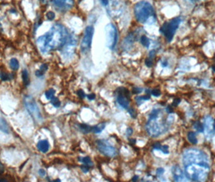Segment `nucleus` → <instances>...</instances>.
Returning <instances> with one entry per match:
<instances>
[{
  "mask_svg": "<svg viewBox=\"0 0 215 182\" xmlns=\"http://www.w3.org/2000/svg\"><path fill=\"white\" fill-rule=\"evenodd\" d=\"M104 128H105V123H100V124H98L97 125H95V126L92 127V131L94 133L99 134L102 132Z\"/></svg>",
  "mask_w": 215,
  "mask_h": 182,
  "instance_id": "nucleus-19",
  "label": "nucleus"
},
{
  "mask_svg": "<svg viewBox=\"0 0 215 182\" xmlns=\"http://www.w3.org/2000/svg\"><path fill=\"white\" fill-rule=\"evenodd\" d=\"M160 151H162L164 154H168L169 153V151H168V147L167 146V145H162L161 146V148H160Z\"/></svg>",
  "mask_w": 215,
  "mask_h": 182,
  "instance_id": "nucleus-32",
  "label": "nucleus"
},
{
  "mask_svg": "<svg viewBox=\"0 0 215 182\" xmlns=\"http://www.w3.org/2000/svg\"><path fill=\"white\" fill-rule=\"evenodd\" d=\"M149 55H150V58H153V57H155V50H151V51L150 52Z\"/></svg>",
  "mask_w": 215,
  "mask_h": 182,
  "instance_id": "nucleus-45",
  "label": "nucleus"
},
{
  "mask_svg": "<svg viewBox=\"0 0 215 182\" xmlns=\"http://www.w3.org/2000/svg\"><path fill=\"white\" fill-rule=\"evenodd\" d=\"M203 126H204V132L207 138L212 137L215 132V122L214 118L210 116L205 117Z\"/></svg>",
  "mask_w": 215,
  "mask_h": 182,
  "instance_id": "nucleus-12",
  "label": "nucleus"
},
{
  "mask_svg": "<svg viewBox=\"0 0 215 182\" xmlns=\"http://www.w3.org/2000/svg\"><path fill=\"white\" fill-rule=\"evenodd\" d=\"M77 93H78V95H79V97L82 98V99H83V98H84L85 95H85L84 92H83V90H79V91H78V92H77Z\"/></svg>",
  "mask_w": 215,
  "mask_h": 182,
  "instance_id": "nucleus-35",
  "label": "nucleus"
},
{
  "mask_svg": "<svg viewBox=\"0 0 215 182\" xmlns=\"http://www.w3.org/2000/svg\"><path fill=\"white\" fill-rule=\"evenodd\" d=\"M0 78H1V79L3 80V81H7V80H9V79H11L8 74L5 73V72H1V73H0Z\"/></svg>",
  "mask_w": 215,
  "mask_h": 182,
  "instance_id": "nucleus-29",
  "label": "nucleus"
},
{
  "mask_svg": "<svg viewBox=\"0 0 215 182\" xmlns=\"http://www.w3.org/2000/svg\"><path fill=\"white\" fill-rule=\"evenodd\" d=\"M150 96L149 95H145V96H138V97L136 98L137 102L138 103V104H141V102L140 101H148L150 100Z\"/></svg>",
  "mask_w": 215,
  "mask_h": 182,
  "instance_id": "nucleus-28",
  "label": "nucleus"
},
{
  "mask_svg": "<svg viewBox=\"0 0 215 182\" xmlns=\"http://www.w3.org/2000/svg\"><path fill=\"white\" fill-rule=\"evenodd\" d=\"M77 44V39L74 35H69V37L65 44L63 46V53L64 55L66 57H70L73 54L74 49L75 48V46Z\"/></svg>",
  "mask_w": 215,
  "mask_h": 182,
  "instance_id": "nucleus-11",
  "label": "nucleus"
},
{
  "mask_svg": "<svg viewBox=\"0 0 215 182\" xmlns=\"http://www.w3.org/2000/svg\"><path fill=\"white\" fill-rule=\"evenodd\" d=\"M37 149L42 153H46L49 149V143L48 140H41L37 143Z\"/></svg>",
  "mask_w": 215,
  "mask_h": 182,
  "instance_id": "nucleus-15",
  "label": "nucleus"
},
{
  "mask_svg": "<svg viewBox=\"0 0 215 182\" xmlns=\"http://www.w3.org/2000/svg\"><path fill=\"white\" fill-rule=\"evenodd\" d=\"M135 18L142 24H154L156 20V16L153 6L148 2L142 1L134 6Z\"/></svg>",
  "mask_w": 215,
  "mask_h": 182,
  "instance_id": "nucleus-4",
  "label": "nucleus"
},
{
  "mask_svg": "<svg viewBox=\"0 0 215 182\" xmlns=\"http://www.w3.org/2000/svg\"><path fill=\"white\" fill-rule=\"evenodd\" d=\"M10 66L14 71H17L19 67V63L16 58H11L10 60Z\"/></svg>",
  "mask_w": 215,
  "mask_h": 182,
  "instance_id": "nucleus-21",
  "label": "nucleus"
},
{
  "mask_svg": "<svg viewBox=\"0 0 215 182\" xmlns=\"http://www.w3.org/2000/svg\"><path fill=\"white\" fill-rule=\"evenodd\" d=\"M167 128L168 123L162 116L161 109H153L149 115V119L146 125L147 134L151 137H158L167 131Z\"/></svg>",
  "mask_w": 215,
  "mask_h": 182,
  "instance_id": "nucleus-3",
  "label": "nucleus"
},
{
  "mask_svg": "<svg viewBox=\"0 0 215 182\" xmlns=\"http://www.w3.org/2000/svg\"><path fill=\"white\" fill-rule=\"evenodd\" d=\"M180 23H181V19L180 17H176L169 22L164 23V25L161 26L160 33L165 37V38L168 42H171L172 41L176 31L180 26Z\"/></svg>",
  "mask_w": 215,
  "mask_h": 182,
  "instance_id": "nucleus-5",
  "label": "nucleus"
},
{
  "mask_svg": "<svg viewBox=\"0 0 215 182\" xmlns=\"http://www.w3.org/2000/svg\"><path fill=\"white\" fill-rule=\"evenodd\" d=\"M3 171H4V169H3V166L2 163H0V174L3 173Z\"/></svg>",
  "mask_w": 215,
  "mask_h": 182,
  "instance_id": "nucleus-48",
  "label": "nucleus"
},
{
  "mask_svg": "<svg viewBox=\"0 0 215 182\" xmlns=\"http://www.w3.org/2000/svg\"><path fill=\"white\" fill-rule=\"evenodd\" d=\"M82 160V163H83V164L88 166V167H90V166L92 167V166H93V163H92V160H91L89 157H87H87H83L82 160Z\"/></svg>",
  "mask_w": 215,
  "mask_h": 182,
  "instance_id": "nucleus-26",
  "label": "nucleus"
},
{
  "mask_svg": "<svg viewBox=\"0 0 215 182\" xmlns=\"http://www.w3.org/2000/svg\"><path fill=\"white\" fill-rule=\"evenodd\" d=\"M129 113H130V115L132 116V117H136V113L133 112V109H129Z\"/></svg>",
  "mask_w": 215,
  "mask_h": 182,
  "instance_id": "nucleus-43",
  "label": "nucleus"
},
{
  "mask_svg": "<svg viewBox=\"0 0 215 182\" xmlns=\"http://www.w3.org/2000/svg\"><path fill=\"white\" fill-rule=\"evenodd\" d=\"M47 70H48V66H47L46 64H43V65L41 66V68L36 71V75L38 77L42 76L46 72Z\"/></svg>",
  "mask_w": 215,
  "mask_h": 182,
  "instance_id": "nucleus-20",
  "label": "nucleus"
},
{
  "mask_svg": "<svg viewBox=\"0 0 215 182\" xmlns=\"http://www.w3.org/2000/svg\"><path fill=\"white\" fill-rule=\"evenodd\" d=\"M194 128L196 129V131L197 132H204V126H203V124L201 123L200 122H196L194 123L193 125Z\"/></svg>",
  "mask_w": 215,
  "mask_h": 182,
  "instance_id": "nucleus-23",
  "label": "nucleus"
},
{
  "mask_svg": "<svg viewBox=\"0 0 215 182\" xmlns=\"http://www.w3.org/2000/svg\"><path fill=\"white\" fill-rule=\"evenodd\" d=\"M161 65H162L163 67H166V66H167V65H168V62H167V60H164V61H162Z\"/></svg>",
  "mask_w": 215,
  "mask_h": 182,
  "instance_id": "nucleus-39",
  "label": "nucleus"
},
{
  "mask_svg": "<svg viewBox=\"0 0 215 182\" xmlns=\"http://www.w3.org/2000/svg\"><path fill=\"white\" fill-rule=\"evenodd\" d=\"M142 92V88H140V87H134L133 89V93L134 94H139V93H141Z\"/></svg>",
  "mask_w": 215,
  "mask_h": 182,
  "instance_id": "nucleus-34",
  "label": "nucleus"
},
{
  "mask_svg": "<svg viewBox=\"0 0 215 182\" xmlns=\"http://www.w3.org/2000/svg\"><path fill=\"white\" fill-rule=\"evenodd\" d=\"M213 71H214L215 72V65L213 66Z\"/></svg>",
  "mask_w": 215,
  "mask_h": 182,
  "instance_id": "nucleus-51",
  "label": "nucleus"
},
{
  "mask_svg": "<svg viewBox=\"0 0 215 182\" xmlns=\"http://www.w3.org/2000/svg\"><path fill=\"white\" fill-rule=\"evenodd\" d=\"M161 146L162 145L159 142H156V143L153 145V148H154V150H160Z\"/></svg>",
  "mask_w": 215,
  "mask_h": 182,
  "instance_id": "nucleus-37",
  "label": "nucleus"
},
{
  "mask_svg": "<svg viewBox=\"0 0 215 182\" xmlns=\"http://www.w3.org/2000/svg\"><path fill=\"white\" fill-rule=\"evenodd\" d=\"M55 95V90L54 89H49L45 92V97L48 100H51L52 98L54 97Z\"/></svg>",
  "mask_w": 215,
  "mask_h": 182,
  "instance_id": "nucleus-25",
  "label": "nucleus"
},
{
  "mask_svg": "<svg viewBox=\"0 0 215 182\" xmlns=\"http://www.w3.org/2000/svg\"><path fill=\"white\" fill-rule=\"evenodd\" d=\"M46 17L49 20H53V19L55 18V14L54 13L53 11H49V12L46 14Z\"/></svg>",
  "mask_w": 215,
  "mask_h": 182,
  "instance_id": "nucleus-31",
  "label": "nucleus"
},
{
  "mask_svg": "<svg viewBox=\"0 0 215 182\" xmlns=\"http://www.w3.org/2000/svg\"><path fill=\"white\" fill-rule=\"evenodd\" d=\"M22 79H23V82L25 84V86H28L30 84V79H29V76H28V72L26 70H24L22 72Z\"/></svg>",
  "mask_w": 215,
  "mask_h": 182,
  "instance_id": "nucleus-18",
  "label": "nucleus"
},
{
  "mask_svg": "<svg viewBox=\"0 0 215 182\" xmlns=\"http://www.w3.org/2000/svg\"><path fill=\"white\" fill-rule=\"evenodd\" d=\"M172 174L176 181H187L188 180L180 166L176 165L172 168Z\"/></svg>",
  "mask_w": 215,
  "mask_h": 182,
  "instance_id": "nucleus-14",
  "label": "nucleus"
},
{
  "mask_svg": "<svg viewBox=\"0 0 215 182\" xmlns=\"http://www.w3.org/2000/svg\"><path fill=\"white\" fill-rule=\"evenodd\" d=\"M151 94H152V95L155 96V97H158V96L161 95V92L158 89H155L151 92Z\"/></svg>",
  "mask_w": 215,
  "mask_h": 182,
  "instance_id": "nucleus-33",
  "label": "nucleus"
},
{
  "mask_svg": "<svg viewBox=\"0 0 215 182\" xmlns=\"http://www.w3.org/2000/svg\"><path fill=\"white\" fill-rule=\"evenodd\" d=\"M82 170L84 172H87L89 171V167L87 165L84 166V167H82Z\"/></svg>",
  "mask_w": 215,
  "mask_h": 182,
  "instance_id": "nucleus-41",
  "label": "nucleus"
},
{
  "mask_svg": "<svg viewBox=\"0 0 215 182\" xmlns=\"http://www.w3.org/2000/svg\"><path fill=\"white\" fill-rule=\"evenodd\" d=\"M93 35H94V27L93 26H87L85 28L84 36L81 42V50L83 53L88 51L92 46Z\"/></svg>",
  "mask_w": 215,
  "mask_h": 182,
  "instance_id": "nucleus-8",
  "label": "nucleus"
},
{
  "mask_svg": "<svg viewBox=\"0 0 215 182\" xmlns=\"http://www.w3.org/2000/svg\"><path fill=\"white\" fill-rule=\"evenodd\" d=\"M50 101H51L52 104L54 106V107H56V108H58V107H60L61 102L59 101V100H58V99H57V97H55V96H54V98H52Z\"/></svg>",
  "mask_w": 215,
  "mask_h": 182,
  "instance_id": "nucleus-27",
  "label": "nucleus"
},
{
  "mask_svg": "<svg viewBox=\"0 0 215 182\" xmlns=\"http://www.w3.org/2000/svg\"><path fill=\"white\" fill-rule=\"evenodd\" d=\"M188 140L192 144H196L197 143V139H196V134L193 132V131H190V132H188Z\"/></svg>",
  "mask_w": 215,
  "mask_h": 182,
  "instance_id": "nucleus-17",
  "label": "nucleus"
},
{
  "mask_svg": "<svg viewBox=\"0 0 215 182\" xmlns=\"http://www.w3.org/2000/svg\"><path fill=\"white\" fill-rule=\"evenodd\" d=\"M80 129L84 133H89L90 131H92V127H91V126H89L88 125H86V124L80 125Z\"/></svg>",
  "mask_w": 215,
  "mask_h": 182,
  "instance_id": "nucleus-24",
  "label": "nucleus"
},
{
  "mask_svg": "<svg viewBox=\"0 0 215 182\" xmlns=\"http://www.w3.org/2000/svg\"><path fill=\"white\" fill-rule=\"evenodd\" d=\"M180 102V99H177V100H175L174 101H173V106H177L178 104H179V103Z\"/></svg>",
  "mask_w": 215,
  "mask_h": 182,
  "instance_id": "nucleus-44",
  "label": "nucleus"
},
{
  "mask_svg": "<svg viewBox=\"0 0 215 182\" xmlns=\"http://www.w3.org/2000/svg\"><path fill=\"white\" fill-rule=\"evenodd\" d=\"M0 131H3L4 133H9L8 125L6 122V121L3 118H0Z\"/></svg>",
  "mask_w": 215,
  "mask_h": 182,
  "instance_id": "nucleus-16",
  "label": "nucleus"
},
{
  "mask_svg": "<svg viewBox=\"0 0 215 182\" xmlns=\"http://www.w3.org/2000/svg\"><path fill=\"white\" fill-rule=\"evenodd\" d=\"M129 92L125 87H119L117 90V101L123 109H128L129 107Z\"/></svg>",
  "mask_w": 215,
  "mask_h": 182,
  "instance_id": "nucleus-9",
  "label": "nucleus"
},
{
  "mask_svg": "<svg viewBox=\"0 0 215 182\" xmlns=\"http://www.w3.org/2000/svg\"><path fill=\"white\" fill-rule=\"evenodd\" d=\"M188 1H190L191 3H196V2H197L198 0H188Z\"/></svg>",
  "mask_w": 215,
  "mask_h": 182,
  "instance_id": "nucleus-50",
  "label": "nucleus"
},
{
  "mask_svg": "<svg viewBox=\"0 0 215 182\" xmlns=\"http://www.w3.org/2000/svg\"><path fill=\"white\" fill-rule=\"evenodd\" d=\"M25 105L28 112L31 115V117H33L36 122L39 123V124L42 122V121H43L42 115H41L37 104L33 96H31V95L25 96Z\"/></svg>",
  "mask_w": 215,
  "mask_h": 182,
  "instance_id": "nucleus-6",
  "label": "nucleus"
},
{
  "mask_svg": "<svg viewBox=\"0 0 215 182\" xmlns=\"http://www.w3.org/2000/svg\"><path fill=\"white\" fill-rule=\"evenodd\" d=\"M145 63H146L147 66H148V67H151L153 66V58L148 57V58H147L146 61H145Z\"/></svg>",
  "mask_w": 215,
  "mask_h": 182,
  "instance_id": "nucleus-30",
  "label": "nucleus"
},
{
  "mask_svg": "<svg viewBox=\"0 0 215 182\" xmlns=\"http://www.w3.org/2000/svg\"><path fill=\"white\" fill-rule=\"evenodd\" d=\"M126 133H127V135L130 136L131 134H132V133H133V131H132V129H131V128H129L128 130H127V131H126Z\"/></svg>",
  "mask_w": 215,
  "mask_h": 182,
  "instance_id": "nucleus-46",
  "label": "nucleus"
},
{
  "mask_svg": "<svg viewBox=\"0 0 215 182\" xmlns=\"http://www.w3.org/2000/svg\"><path fill=\"white\" fill-rule=\"evenodd\" d=\"M67 31L62 25H55L45 35L39 37L37 46L42 54L62 48L69 37Z\"/></svg>",
  "mask_w": 215,
  "mask_h": 182,
  "instance_id": "nucleus-2",
  "label": "nucleus"
},
{
  "mask_svg": "<svg viewBox=\"0 0 215 182\" xmlns=\"http://www.w3.org/2000/svg\"><path fill=\"white\" fill-rule=\"evenodd\" d=\"M95 97V94H91V95H87V98L90 100V101H92V100H94Z\"/></svg>",
  "mask_w": 215,
  "mask_h": 182,
  "instance_id": "nucleus-40",
  "label": "nucleus"
},
{
  "mask_svg": "<svg viewBox=\"0 0 215 182\" xmlns=\"http://www.w3.org/2000/svg\"><path fill=\"white\" fill-rule=\"evenodd\" d=\"M97 147L98 150L102 154H103L109 157H114L117 155V150L114 147L110 145L109 142H107L104 140H100L97 142Z\"/></svg>",
  "mask_w": 215,
  "mask_h": 182,
  "instance_id": "nucleus-10",
  "label": "nucleus"
},
{
  "mask_svg": "<svg viewBox=\"0 0 215 182\" xmlns=\"http://www.w3.org/2000/svg\"><path fill=\"white\" fill-rule=\"evenodd\" d=\"M137 180H138V176H134V177L132 178V181H135Z\"/></svg>",
  "mask_w": 215,
  "mask_h": 182,
  "instance_id": "nucleus-49",
  "label": "nucleus"
},
{
  "mask_svg": "<svg viewBox=\"0 0 215 182\" xmlns=\"http://www.w3.org/2000/svg\"><path fill=\"white\" fill-rule=\"evenodd\" d=\"M101 3H102V5L104 6V7H106V6L109 5V0H100Z\"/></svg>",
  "mask_w": 215,
  "mask_h": 182,
  "instance_id": "nucleus-38",
  "label": "nucleus"
},
{
  "mask_svg": "<svg viewBox=\"0 0 215 182\" xmlns=\"http://www.w3.org/2000/svg\"><path fill=\"white\" fill-rule=\"evenodd\" d=\"M141 43H142V45L143 46L148 48V47L150 46V39L148 38L147 36L145 35L142 36V37H141Z\"/></svg>",
  "mask_w": 215,
  "mask_h": 182,
  "instance_id": "nucleus-22",
  "label": "nucleus"
},
{
  "mask_svg": "<svg viewBox=\"0 0 215 182\" xmlns=\"http://www.w3.org/2000/svg\"><path fill=\"white\" fill-rule=\"evenodd\" d=\"M56 8L61 11H67L74 5L73 0H53Z\"/></svg>",
  "mask_w": 215,
  "mask_h": 182,
  "instance_id": "nucleus-13",
  "label": "nucleus"
},
{
  "mask_svg": "<svg viewBox=\"0 0 215 182\" xmlns=\"http://www.w3.org/2000/svg\"><path fill=\"white\" fill-rule=\"evenodd\" d=\"M167 113H173L172 108H170V107L167 108Z\"/></svg>",
  "mask_w": 215,
  "mask_h": 182,
  "instance_id": "nucleus-47",
  "label": "nucleus"
},
{
  "mask_svg": "<svg viewBox=\"0 0 215 182\" xmlns=\"http://www.w3.org/2000/svg\"><path fill=\"white\" fill-rule=\"evenodd\" d=\"M164 172V169L163 168H159V169H157V171H156V173L158 176H161V175H163Z\"/></svg>",
  "mask_w": 215,
  "mask_h": 182,
  "instance_id": "nucleus-36",
  "label": "nucleus"
},
{
  "mask_svg": "<svg viewBox=\"0 0 215 182\" xmlns=\"http://www.w3.org/2000/svg\"><path fill=\"white\" fill-rule=\"evenodd\" d=\"M183 164L188 180L204 181L210 170V160L207 155L198 149H188L183 153Z\"/></svg>",
  "mask_w": 215,
  "mask_h": 182,
  "instance_id": "nucleus-1",
  "label": "nucleus"
},
{
  "mask_svg": "<svg viewBox=\"0 0 215 182\" xmlns=\"http://www.w3.org/2000/svg\"><path fill=\"white\" fill-rule=\"evenodd\" d=\"M39 174L41 175V177H44V176L45 175V171L44 169H40V170H39Z\"/></svg>",
  "mask_w": 215,
  "mask_h": 182,
  "instance_id": "nucleus-42",
  "label": "nucleus"
},
{
  "mask_svg": "<svg viewBox=\"0 0 215 182\" xmlns=\"http://www.w3.org/2000/svg\"><path fill=\"white\" fill-rule=\"evenodd\" d=\"M105 37H106V45L110 49H114L117 43V30L114 25L109 24L105 27Z\"/></svg>",
  "mask_w": 215,
  "mask_h": 182,
  "instance_id": "nucleus-7",
  "label": "nucleus"
}]
</instances>
